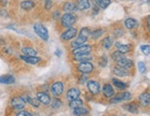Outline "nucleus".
I'll use <instances>...</instances> for the list:
<instances>
[{"mask_svg": "<svg viewBox=\"0 0 150 116\" xmlns=\"http://www.w3.org/2000/svg\"><path fill=\"white\" fill-rule=\"evenodd\" d=\"M52 7V0H45V9H49Z\"/></svg>", "mask_w": 150, "mask_h": 116, "instance_id": "39", "label": "nucleus"}, {"mask_svg": "<svg viewBox=\"0 0 150 116\" xmlns=\"http://www.w3.org/2000/svg\"><path fill=\"white\" fill-rule=\"evenodd\" d=\"M34 6H35V3L32 1V0H25V1L21 2V7L25 10H30V9H33Z\"/></svg>", "mask_w": 150, "mask_h": 116, "instance_id": "21", "label": "nucleus"}, {"mask_svg": "<svg viewBox=\"0 0 150 116\" xmlns=\"http://www.w3.org/2000/svg\"><path fill=\"white\" fill-rule=\"evenodd\" d=\"M33 29H34V32L38 34V36L40 38H42L43 40H45V41L48 40V37H49L48 31L43 24H41V23H35L33 26Z\"/></svg>", "mask_w": 150, "mask_h": 116, "instance_id": "2", "label": "nucleus"}, {"mask_svg": "<svg viewBox=\"0 0 150 116\" xmlns=\"http://www.w3.org/2000/svg\"><path fill=\"white\" fill-rule=\"evenodd\" d=\"M81 95V92L78 88H71L67 92V98L69 100H73L75 98H78Z\"/></svg>", "mask_w": 150, "mask_h": 116, "instance_id": "12", "label": "nucleus"}, {"mask_svg": "<svg viewBox=\"0 0 150 116\" xmlns=\"http://www.w3.org/2000/svg\"><path fill=\"white\" fill-rule=\"evenodd\" d=\"M25 100L29 103V104H31L32 106H33V107H35V108H38L39 107V101H38V100L37 98H33L32 97H25Z\"/></svg>", "mask_w": 150, "mask_h": 116, "instance_id": "29", "label": "nucleus"}, {"mask_svg": "<svg viewBox=\"0 0 150 116\" xmlns=\"http://www.w3.org/2000/svg\"><path fill=\"white\" fill-rule=\"evenodd\" d=\"M112 84L119 89H125L127 88V85L124 82H122V81H120V80H118V79H115V78L112 79Z\"/></svg>", "mask_w": 150, "mask_h": 116, "instance_id": "25", "label": "nucleus"}, {"mask_svg": "<svg viewBox=\"0 0 150 116\" xmlns=\"http://www.w3.org/2000/svg\"><path fill=\"white\" fill-rule=\"evenodd\" d=\"M111 58H112V60H114L115 61L117 62L118 60L123 59V58H125V57H124V55L122 53H120V51H115V52H113V54L111 55Z\"/></svg>", "mask_w": 150, "mask_h": 116, "instance_id": "31", "label": "nucleus"}, {"mask_svg": "<svg viewBox=\"0 0 150 116\" xmlns=\"http://www.w3.org/2000/svg\"><path fill=\"white\" fill-rule=\"evenodd\" d=\"M116 46L118 48L119 51L120 52V53H122V54H125V53H127V52H129L131 50V48H132V46L130 44L122 45V44H120V42L116 43Z\"/></svg>", "mask_w": 150, "mask_h": 116, "instance_id": "19", "label": "nucleus"}, {"mask_svg": "<svg viewBox=\"0 0 150 116\" xmlns=\"http://www.w3.org/2000/svg\"><path fill=\"white\" fill-rule=\"evenodd\" d=\"M74 112H73V114L76 115V116H83V115H86L88 114V110L85 109V108H83L82 107H79V108H76V109H73Z\"/></svg>", "mask_w": 150, "mask_h": 116, "instance_id": "24", "label": "nucleus"}, {"mask_svg": "<svg viewBox=\"0 0 150 116\" xmlns=\"http://www.w3.org/2000/svg\"><path fill=\"white\" fill-rule=\"evenodd\" d=\"M126 108L132 113H137L138 112V108L136 107L135 104H129V105L127 106Z\"/></svg>", "mask_w": 150, "mask_h": 116, "instance_id": "33", "label": "nucleus"}, {"mask_svg": "<svg viewBox=\"0 0 150 116\" xmlns=\"http://www.w3.org/2000/svg\"><path fill=\"white\" fill-rule=\"evenodd\" d=\"M140 102L143 104L144 106H148L149 103H150V96H149V93H144L142 94L139 97Z\"/></svg>", "mask_w": 150, "mask_h": 116, "instance_id": "23", "label": "nucleus"}, {"mask_svg": "<svg viewBox=\"0 0 150 116\" xmlns=\"http://www.w3.org/2000/svg\"><path fill=\"white\" fill-rule=\"evenodd\" d=\"M90 34L93 39H96V38L100 37L103 34V30L102 29H96V30H94V32L90 33Z\"/></svg>", "mask_w": 150, "mask_h": 116, "instance_id": "32", "label": "nucleus"}, {"mask_svg": "<svg viewBox=\"0 0 150 116\" xmlns=\"http://www.w3.org/2000/svg\"><path fill=\"white\" fill-rule=\"evenodd\" d=\"M83 106V100L81 98H75L73 100H71L70 103H69V107L71 109H76L79 107H82Z\"/></svg>", "mask_w": 150, "mask_h": 116, "instance_id": "22", "label": "nucleus"}, {"mask_svg": "<svg viewBox=\"0 0 150 116\" xmlns=\"http://www.w3.org/2000/svg\"><path fill=\"white\" fill-rule=\"evenodd\" d=\"M138 70H139L141 73H145V72L146 71V66L145 63L142 62V61H139V62H138Z\"/></svg>", "mask_w": 150, "mask_h": 116, "instance_id": "35", "label": "nucleus"}, {"mask_svg": "<svg viewBox=\"0 0 150 116\" xmlns=\"http://www.w3.org/2000/svg\"><path fill=\"white\" fill-rule=\"evenodd\" d=\"M76 7H77V9L86 10L90 8V2H89V0H78Z\"/></svg>", "mask_w": 150, "mask_h": 116, "instance_id": "16", "label": "nucleus"}, {"mask_svg": "<svg viewBox=\"0 0 150 116\" xmlns=\"http://www.w3.org/2000/svg\"><path fill=\"white\" fill-rule=\"evenodd\" d=\"M125 26L128 29H134L137 26V21L134 19L129 18L125 21Z\"/></svg>", "mask_w": 150, "mask_h": 116, "instance_id": "26", "label": "nucleus"}, {"mask_svg": "<svg viewBox=\"0 0 150 116\" xmlns=\"http://www.w3.org/2000/svg\"><path fill=\"white\" fill-rule=\"evenodd\" d=\"M90 33L91 32H90L89 28H83L79 33V36L71 44V46L73 48H78V46L83 45L86 41H87V39L90 36Z\"/></svg>", "mask_w": 150, "mask_h": 116, "instance_id": "1", "label": "nucleus"}, {"mask_svg": "<svg viewBox=\"0 0 150 116\" xmlns=\"http://www.w3.org/2000/svg\"><path fill=\"white\" fill-rule=\"evenodd\" d=\"M93 58L90 55V53L88 54H82V55H77V56H74V60L77 61V62H86V61H89L91 60Z\"/></svg>", "mask_w": 150, "mask_h": 116, "instance_id": "15", "label": "nucleus"}, {"mask_svg": "<svg viewBox=\"0 0 150 116\" xmlns=\"http://www.w3.org/2000/svg\"><path fill=\"white\" fill-rule=\"evenodd\" d=\"M141 50L144 54L146 55H149V52H150V46L148 45H144V46H141Z\"/></svg>", "mask_w": 150, "mask_h": 116, "instance_id": "37", "label": "nucleus"}, {"mask_svg": "<svg viewBox=\"0 0 150 116\" xmlns=\"http://www.w3.org/2000/svg\"><path fill=\"white\" fill-rule=\"evenodd\" d=\"M56 56H57V57H61V55H62V53H61V50L60 49H57L56 50Z\"/></svg>", "mask_w": 150, "mask_h": 116, "instance_id": "41", "label": "nucleus"}, {"mask_svg": "<svg viewBox=\"0 0 150 116\" xmlns=\"http://www.w3.org/2000/svg\"><path fill=\"white\" fill-rule=\"evenodd\" d=\"M122 100H129L132 98V94L129 92H123L122 94Z\"/></svg>", "mask_w": 150, "mask_h": 116, "instance_id": "38", "label": "nucleus"}, {"mask_svg": "<svg viewBox=\"0 0 150 116\" xmlns=\"http://www.w3.org/2000/svg\"><path fill=\"white\" fill-rule=\"evenodd\" d=\"M61 104H62V102L59 100V98H55V100H53V102H52V108L59 109L61 106Z\"/></svg>", "mask_w": 150, "mask_h": 116, "instance_id": "34", "label": "nucleus"}, {"mask_svg": "<svg viewBox=\"0 0 150 116\" xmlns=\"http://www.w3.org/2000/svg\"><path fill=\"white\" fill-rule=\"evenodd\" d=\"M87 88H88V90L91 94L93 95H96L98 94L99 91H100V85L98 84V82H96V81H94V80H90L87 82Z\"/></svg>", "mask_w": 150, "mask_h": 116, "instance_id": "7", "label": "nucleus"}, {"mask_svg": "<svg viewBox=\"0 0 150 116\" xmlns=\"http://www.w3.org/2000/svg\"><path fill=\"white\" fill-rule=\"evenodd\" d=\"M17 116H33V115L28 112H20L17 114Z\"/></svg>", "mask_w": 150, "mask_h": 116, "instance_id": "40", "label": "nucleus"}, {"mask_svg": "<svg viewBox=\"0 0 150 116\" xmlns=\"http://www.w3.org/2000/svg\"><path fill=\"white\" fill-rule=\"evenodd\" d=\"M78 71L83 73H90L91 72H93L94 66L92 63L86 61V62H81L77 67Z\"/></svg>", "mask_w": 150, "mask_h": 116, "instance_id": "6", "label": "nucleus"}, {"mask_svg": "<svg viewBox=\"0 0 150 116\" xmlns=\"http://www.w3.org/2000/svg\"><path fill=\"white\" fill-rule=\"evenodd\" d=\"M21 58L25 62L30 63V64H36V63H38L42 60L40 58L36 57V56H21Z\"/></svg>", "mask_w": 150, "mask_h": 116, "instance_id": "14", "label": "nucleus"}, {"mask_svg": "<svg viewBox=\"0 0 150 116\" xmlns=\"http://www.w3.org/2000/svg\"><path fill=\"white\" fill-rule=\"evenodd\" d=\"M111 45H112V41L110 37H105L103 40H102V46L105 48L106 49H109L111 48Z\"/></svg>", "mask_w": 150, "mask_h": 116, "instance_id": "30", "label": "nucleus"}, {"mask_svg": "<svg viewBox=\"0 0 150 116\" xmlns=\"http://www.w3.org/2000/svg\"><path fill=\"white\" fill-rule=\"evenodd\" d=\"M63 9H64V11H66L67 13H72L74 11L77 10V7H76V5L72 2H67L63 6Z\"/></svg>", "mask_w": 150, "mask_h": 116, "instance_id": "18", "label": "nucleus"}, {"mask_svg": "<svg viewBox=\"0 0 150 116\" xmlns=\"http://www.w3.org/2000/svg\"><path fill=\"white\" fill-rule=\"evenodd\" d=\"M37 100L39 102H41L43 103L44 105H48V104H50V97L47 94V93H45V92H38L37 93Z\"/></svg>", "mask_w": 150, "mask_h": 116, "instance_id": "10", "label": "nucleus"}, {"mask_svg": "<svg viewBox=\"0 0 150 116\" xmlns=\"http://www.w3.org/2000/svg\"><path fill=\"white\" fill-rule=\"evenodd\" d=\"M113 72L114 73L118 75V76H127V75H129V72L127 71L126 69L124 68H122V67H120V66H117V67H115L114 70H113Z\"/></svg>", "mask_w": 150, "mask_h": 116, "instance_id": "20", "label": "nucleus"}, {"mask_svg": "<svg viewBox=\"0 0 150 116\" xmlns=\"http://www.w3.org/2000/svg\"><path fill=\"white\" fill-rule=\"evenodd\" d=\"M11 105L15 110H21L26 105V101L21 97H15L11 100Z\"/></svg>", "mask_w": 150, "mask_h": 116, "instance_id": "4", "label": "nucleus"}, {"mask_svg": "<svg viewBox=\"0 0 150 116\" xmlns=\"http://www.w3.org/2000/svg\"><path fill=\"white\" fill-rule=\"evenodd\" d=\"M117 65L120 66V67H122V68H124L126 70H128V69H131L132 66H134V62H132V60L123 58V59L117 61Z\"/></svg>", "mask_w": 150, "mask_h": 116, "instance_id": "11", "label": "nucleus"}, {"mask_svg": "<svg viewBox=\"0 0 150 116\" xmlns=\"http://www.w3.org/2000/svg\"><path fill=\"white\" fill-rule=\"evenodd\" d=\"M15 82V78L12 76V75L9 74H6V75H2L0 76V84H13Z\"/></svg>", "mask_w": 150, "mask_h": 116, "instance_id": "17", "label": "nucleus"}, {"mask_svg": "<svg viewBox=\"0 0 150 116\" xmlns=\"http://www.w3.org/2000/svg\"><path fill=\"white\" fill-rule=\"evenodd\" d=\"M91 52V46L89 45H82L78 46V48H75L72 50V54L74 56L77 55H82V54H88Z\"/></svg>", "mask_w": 150, "mask_h": 116, "instance_id": "5", "label": "nucleus"}, {"mask_svg": "<svg viewBox=\"0 0 150 116\" xmlns=\"http://www.w3.org/2000/svg\"><path fill=\"white\" fill-rule=\"evenodd\" d=\"M96 3L101 9H107L110 5V0H96Z\"/></svg>", "mask_w": 150, "mask_h": 116, "instance_id": "28", "label": "nucleus"}, {"mask_svg": "<svg viewBox=\"0 0 150 116\" xmlns=\"http://www.w3.org/2000/svg\"><path fill=\"white\" fill-rule=\"evenodd\" d=\"M102 92L106 97H111L114 95V89L112 88V85L109 84L104 85L103 88H102Z\"/></svg>", "mask_w": 150, "mask_h": 116, "instance_id": "13", "label": "nucleus"}, {"mask_svg": "<svg viewBox=\"0 0 150 116\" xmlns=\"http://www.w3.org/2000/svg\"><path fill=\"white\" fill-rule=\"evenodd\" d=\"M120 101H122V94H120L116 97H114L113 98L110 100V103L111 104H114V103H119Z\"/></svg>", "mask_w": 150, "mask_h": 116, "instance_id": "36", "label": "nucleus"}, {"mask_svg": "<svg viewBox=\"0 0 150 116\" xmlns=\"http://www.w3.org/2000/svg\"><path fill=\"white\" fill-rule=\"evenodd\" d=\"M64 90V85H63L62 82H56L52 85L51 86V92L54 96H59L63 93Z\"/></svg>", "mask_w": 150, "mask_h": 116, "instance_id": "9", "label": "nucleus"}, {"mask_svg": "<svg viewBox=\"0 0 150 116\" xmlns=\"http://www.w3.org/2000/svg\"><path fill=\"white\" fill-rule=\"evenodd\" d=\"M60 21H61L62 26L70 28L74 24L75 21H76V18H75V16L72 15L71 13H66L61 17Z\"/></svg>", "mask_w": 150, "mask_h": 116, "instance_id": "3", "label": "nucleus"}, {"mask_svg": "<svg viewBox=\"0 0 150 116\" xmlns=\"http://www.w3.org/2000/svg\"><path fill=\"white\" fill-rule=\"evenodd\" d=\"M22 52L25 56H36L37 51L32 48H22Z\"/></svg>", "mask_w": 150, "mask_h": 116, "instance_id": "27", "label": "nucleus"}, {"mask_svg": "<svg viewBox=\"0 0 150 116\" xmlns=\"http://www.w3.org/2000/svg\"><path fill=\"white\" fill-rule=\"evenodd\" d=\"M77 34V30L75 28L70 27L66 32H64L61 34V39L65 40V41H69V40H71L74 38Z\"/></svg>", "mask_w": 150, "mask_h": 116, "instance_id": "8", "label": "nucleus"}]
</instances>
